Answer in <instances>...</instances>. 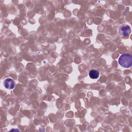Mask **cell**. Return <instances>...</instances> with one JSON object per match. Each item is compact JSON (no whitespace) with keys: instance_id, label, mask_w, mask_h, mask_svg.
<instances>
[{"instance_id":"cell-1","label":"cell","mask_w":132,"mask_h":132,"mask_svg":"<svg viewBox=\"0 0 132 132\" xmlns=\"http://www.w3.org/2000/svg\"><path fill=\"white\" fill-rule=\"evenodd\" d=\"M119 63L124 68H128L132 65V56L129 53L122 55L119 59Z\"/></svg>"},{"instance_id":"cell-2","label":"cell","mask_w":132,"mask_h":132,"mask_svg":"<svg viewBox=\"0 0 132 132\" xmlns=\"http://www.w3.org/2000/svg\"><path fill=\"white\" fill-rule=\"evenodd\" d=\"M119 33L123 37H127L131 32V29L127 25H123L119 28Z\"/></svg>"},{"instance_id":"cell-3","label":"cell","mask_w":132,"mask_h":132,"mask_svg":"<svg viewBox=\"0 0 132 132\" xmlns=\"http://www.w3.org/2000/svg\"><path fill=\"white\" fill-rule=\"evenodd\" d=\"M4 85L6 89H12L15 87V81L11 78H6L4 81Z\"/></svg>"},{"instance_id":"cell-4","label":"cell","mask_w":132,"mask_h":132,"mask_svg":"<svg viewBox=\"0 0 132 132\" xmlns=\"http://www.w3.org/2000/svg\"><path fill=\"white\" fill-rule=\"evenodd\" d=\"M89 76L92 79H96L99 76V72L96 70H91L89 73Z\"/></svg>"},{"instance_id":"cell-5","label":"cell","mask_w":132,"mask_h":132,"mask_svg":"<svg viewBox=\"0 0 132 132\" xmlns=\"http://www.w3.org/2000/svg\"><path fill=\"white\" fill-rule=\"evenodd\" d=\"M10 131H20L19 129H12L10 130Z\"/></svg>"}]
</instances>
